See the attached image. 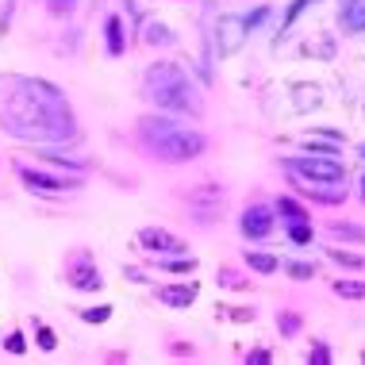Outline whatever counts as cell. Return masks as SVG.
<instances>
[{"label":"cell","instance_id":"1","mask_svg":"<svg viewBox=\"0 0 365 365\" xmlns=\"http://www.w3.org/2000/svg\"><path fill=\"white\" fill-rule=\"evenodd\" d=\"M0 123L8 135L31 143H66L77 135L66 96L31 77H8L0 85Z\"/></svg>","mask_w":365,"mask_h":365},{"label":"cell","instance_id":"2","mask_svg":"<svg viewBox=\"0 0 365 365\" xmlns=\"http://www.w3.org/2000/svg\"><path fill=\"white\" fill-rule=\"evenodd\" d=\"M143 131V143L162 158V162H189L204 150V135H196L192 127L185 123H173V120H162V115H146L139 123Z\"/></svg>","mask_w":365,"mask_h":365},{"label":"cell","instance_id":"3","mask_svg":"<svg viewBox=\"0 0 365 365\" xmlns=\"http://www.w3.org/2000/svg\"><path fill=\"white\" fill-rule=\"evenodd\" d=\"M146 93H150V101L158 108H165V112H185V115H200V88L189 81V73L177 70V66H154L150 73H146Z\"/></svg>","mask_w":365,"mask_h":365},{"label":"cell","instance_id":"4","mask_svg":"<svg viewBox=\"0 0 365 365\" xmlns=\"http://www.w3.org/2000/svg\"><path fill=\"white\" fill-rule=\"evenodd\" d=\"M292 173L304 177V181H319V185H339L346 181V170H342L334 158H296Z\"/></svg>","mask_w":365,"mask_h":365},{"label":"cell","instance_id":"5","mask_svg":"<svg viewBox=\"0 0 365 365\" xmlns=\"http://www.w3.org/2000/svg\"><path fill=\"white\" fill-rule=\"evenodd\" d=\"M139 246L150 254H185V242L177 239V235L162 231V227H146V231H139Z\"/></svg>","mask_w":365,"mask_h":365},{"label":"cell","instance_id":"6","mask_svg":"<svg viewBox=\"0 0 365 365\" xmlns=\"http://www.w3.org/2000/svg\"><path fill=\"white\" fill-rule=\"evenodd\" d=\"M269 231H273V212L269 208L254 204V208L242 212V235H246V239H265Z\"/></svg>","mask_w":365,"mask_h":365},{"label":"cell","instance_id":"7","mask_svg":"<svg viewBox=\"0 0 365 365\" xmlns=\"http://www.w3.org/2000/svg\"><path fill=\"white\" fill-rule=\"evenodd\" d=\"M70 277H73V289H85V292H93V289H101V269H93L88 265V258H77L73 262V269H70Z\"/></svg>","mask_w":365,"mask_h":365},{"label":"cell","instance_id":"8","mask_svg":"<svg viewBox=\"0 0 365 365\" xmlns=\"http://www.w3.org/2000/svg\"><path fill=\"white\" fill-rule=\"evenodd\" d=\"M242 27H246V19H235V16H227V19H220V31H223V38H220V51L223 54H231V51H239V43H242Z\"/></svg>","mask_w":365,"mask_h":365},{"label":"cell","instance_id":"9","mask_svg":"<svg viewBox=\"0 0 365 365\" xmlns=\"http://www.w3.org/2000/svg\"><path fill=\"white\" fill-rule=\"evenodd\" d=\"M170 308H189V304L196 300V284H170V289L158 292Z\"/></svg>","mask_w":365,"mask_h":365},{"label":"cell","instance_id":"10","mask_svg":"<svg viewBox=\"0 0 365 365\" xmlns=\"http://www.w3.org/2000/svg\"><path fill=\"white\" fill-rule=\"evenodd\" d=\"M19 177H24V181L31 185L35 192H62V189H70L66 181H58V177H46V173H38V170H24Z\"/></svg>","mask_w":365,"mask_h":365},{"label":"cell","instance_id":"11","mask_svg":"<svg viewBox=\"0 0 365 365\" xmlns=\"http://www.w3.org/2000/svg\"><path fill=\"white\" fill-rule=\"evenodd\" d=\"M342 27L346 31H365V0H346L342 4Z\"/></svg>","mask_w":365,"mask_h":365},{"label":"cell","instance_id":"12","mask_svg":"<svg viewBox=\"0 0 365 365\" xmlns=\"http://www.w3.org/2000/svg\"><path fill=\"white\" fill-rule=\"evenodd\" d=\"M334 292L346 300H365V281H334Z\"/></svg>","mask_w":365,"mask_h":365},{"label":"cell","instance_id":"13","mask_svg":"<svg viewBox=\"0 0 365 365\" xmlns=\"http://www.w3.org/2000/svg\"><path fill=\"white\" fill-rule=\"evenodd\" d=\"M246 262H250L258 273H273V269H277V258H273V254H250V250H246Z\"/></svg>","mask_w":365,"mask_h":365},{"label":"cell","instance_id":"14","mask_svg":"<svg viewBox=\"0 0 365 365\" xmlns=\"http://www.w3.org/2000/svg\"><path fill=\"white\" fill-rule=\"evenodd\" d=\"M331 231H334V235H342V239H354V242H365V231H361V227H346V223H334V227H331Z\"/></svg>","mask_w":365,"mask_h":365},{"label":"cell","instance_id":"15","mask_svg":"<svg viewBox=\"0 0 365 365\" xmlns=\"http://www.w3.org/2000/svg\"><path fill=\"white\" fill-rule=\"evenodd\" d=\"M331 262H339V265H354V269H361L365 258H354V254H342V250H331Z\"/></svg>","mask_w":365,"mask_h":365},{"label":"cell","instance_id":"16","mask_svg":"<svg viewBox=\"0 0 365 365\" xmlns=\"http://www.w3.org/2000/svg\"><path fill=\"white\" fill-rule=\"evenodd\" d=\"M289 235H292V242H300V246H304V242H308V239H312V231H308V227H304V220H296Z\"/></svg>","mask_w":365,"mask_h":365},{"label":"cell","instance_id":"17","mask_svg":"<svg viewBox=\"0 0 365 365\" xmlns=\"http://www.w3.org/2000/svg\"><path fill=\"white\" fill-rule=\"evenodd\" d=\"M277 208H281V215H289V220H292V223H296V220H304V212H300V208H296V204H292V200H281V204H277Z\"/></svg>","mask_w":365,"mask_h":365},{"label":"cell","instance_id":"18","mask_svg":"<svg viewBox=\"0 0 365 365\" xmlns=\"http://www.w3.org/2000/svg\"><path fill=\"white\" fill-rule=\"evenodd\" d=\"M108 312H112V308H88V312H81V319H88V323H104Z\"/></svg>","mask_w":365,"mask_h":365},{"label":"cell","instance_id":"19","mask_svg":"<svg viewBox=\"0 0 365 365\" xmlns=\"http://www.w3.org/2000/svg\"><path fill=\"white\" fill-rule=\"evenodd\" d=\"M38 346H43V350H54V346H58V342H54V331L38 327Z\"/></svg>","mask_w":365,"mask_h":365},{"label":"cell","instance_id":"20","mask_svg":"<svg viewBox=\"0 0 365 365\" xmlns=\"http://www.w3.org/2000/svg\"><path fill=\"white\" fill-rule=\"evenodd\" d=\"M108 31H112V54H120V19H112V24H108Z\"/></svg>","mask_w":365,"mask_h":365},{"label":"cell","instance_id":"21","mask_svg":"<svg viewBox=\"0 0 365 365\" xmlns=\"http://www.w3.org/2000/svg\"><path fill=\"white\" fill-rule=\"evenodd\" d=\"M289 273H292V277H312L315 269H312V265H300V262H292V265H289Z\"/></svg>","mask_w":365,"mask_h":365},{"label":"cell","instance_id":"22","mask_svg":"<svg viewBox=\"0 0 365 365\" xmlns=\"http://www.w3.org/2000/svg\"><path fill=\"white\" fill-rule=\"evenodd\" d=\"M8 350H12V354H24V334H8Z\"/></svg>","mask_w":365,"mask_h":365},{"label":"cell","instance_id":"23","mask_svg":"<svg viewBox=\"0 0 365 365\" xmlns=\"http://www.w3.org/2000/svg\"><path fill=\"white\" fill-rule=\"evenodd\" d=\"M361 200H365V177H361Z\"/></svg>","mask_w":365,"mask_h":365},{"label":"cell","instance_id":"24","mask_svg":"<svg viewBox=\"0 0 365 365\" xmlns=\"http://www.w3.org/2000/svg\"><path fill=\"white\" fill-rule=\"evenodd\" d=\"M361 158H365V146H361Z\"/></svg>","mask_w":365,"mask_h":365}]
</instances>
